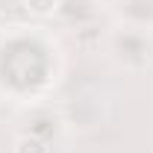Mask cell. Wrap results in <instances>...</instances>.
Returning <instances> with one entry per match:
<instances>
[{
	"label": "cell",
	"mask_w": 153,
	"mask_h": 153,
	"mask_svg": "<svg viewBox=\"0 0 153 153\" xmlns=\"http://www.w3.org/2000/svg\"><path fill=\"white\" fill-rule=\"evenodd\" d=\"M109 53L118 65L141 71L153 62V36L147 30H135V27H118L109 36Z\"/></svg>",
	"instance_id": "cell-1"
},
{
	"label": "cell",
	"mask_w": 153,
	"mask_h": 153,
	"mask_svg": "<svg viewBox=\"0 0 153 153\" xmlns=\"http://www.w3.org/2000/svg\"><path fill=\"white\" fill-rule=\"evenodd\" d=\"M115 12L124 27H135V30H153V0H118Z\"/></svg>",
	"instance_id": "cell-2"
},
{
	"label": "cell",
	"mask_w": 153,
	"mask_h": 153,
	"mask_svg": "<svg viewBox=\"0 0 153 153\" xmlns=\"http://www.w3.org/2000/svg\"><path fill=\"white\" fill-rule=\"evenodd\" d=\"M56 12L68 24H85L97 15V0H59Z\"/></svg>",
	"instance_id": "cell-3"
},
{
	"label": "cell",
	"mask_w": 153,
	"mask_h": 153,
	"mask_svg": "<svg viewBox=\"0 0 153 153\" xmlns=\"http://www.w3.org/2000/svg\"><path fill=\"white\" fill-rule=\"evenodd\" d=\"M97 3H100V6H103V3H109V6H115L118 0H97Z\"/></svg>",
	"instance_id": "cell-4"
}]
</instances>
